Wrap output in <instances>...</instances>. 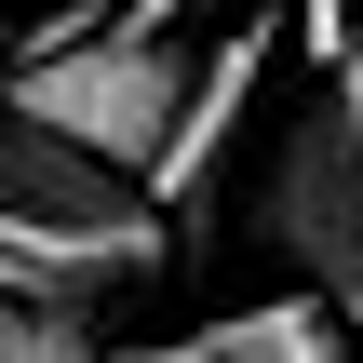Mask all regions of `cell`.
Listing matches in <instances>:
<instances>
[{
  "mask_svg": "<svg viewBox=\"0 0 363 363\" xmlns=\"http://www.w3.org/2000/svg\"><path fill=\"white\" fill-rule=\"evenodd\" d=\"M189 67H202V54H175L162 27H121V13H108V27H81V40H27V54L0 67V121H40V135L121 162V175L148 189L162 135H175V108H189Z\"/></svg>",
  "mask_w": 363,
  "mask_h": 363,
  "instance_id": "1",
  "label": "cell"
},
{
  "mask_svg": "<svg viewBox=\"0 0 363 363\" xmlns=\"http://www.w3.org/2000/svg\"><path fill=\"white\" fill-rule=\"evenodd\" d=\"M256 242L363 337V54L296 94L283 148L256 162Z\"/></svg>",
  "mask_w": 363,
  "mask_h": 363,
  "instance_id": "2",
  "label": "cell"
},
{
  "mask_svg": "<svg viewBox=\"0 0 363 363\" xmlns=\"http://www.w3.org/2000/svg\"><path fill=\"white\" fill-rule=\"evenodd\" d=\"M256 81H269V27H229V40L189 67V108H175V135H162V162H148V202H162V216H202L229 135L256 121Z\"/></svg>",
  "mask_w": 363,
  "mask_h": 363,
  "instance_id": "3",
  "label": "cell"
},
{
  "mask_svg": "<svg viewBox=\"0 0 363 363\" xmlns=\"http://www.w3.org/2000/svg\"><path fill=\"white\" fill-rule=\"evenodd\" d=\"M337 350H350V323L296 283V296L216 310V323H189V337H162V350H121V363H337Z\"/></svg>",
  "mask_w": 363,
  "mask_h": 363,
  "instance_id": "4",
  "label": "cell"
},
{
  "mask_svg": "<svg viewBox=\"0 0 363 363\" xmlns=\"http://www.w3.org/2000/svg\"><path fill=\"white\" fill-rule=\"evenodd\" d=\"M0 363H121V350H94L81 310H27V296H0Z\"/></svg>",
  "mask_w": 363,
  "mask_h": 363,
  "instance_id": "5",
  "label": "cell"
}]
</instances>
